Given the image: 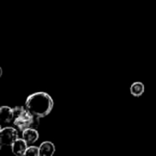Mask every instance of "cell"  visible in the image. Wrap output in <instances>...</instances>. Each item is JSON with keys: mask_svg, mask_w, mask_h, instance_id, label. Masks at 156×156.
Listing matches in <instances>:
<instances>
[{"mask_svg": "<svg viewBox=\"0 0 156 156\" xmlns=\"http://www.w3.org/2000/svg\"><path fill=\"white\" fill-rule=\"evenodd\" d=\"M1 130H2V128H1V125H0V132H1Z\"/></svg>", "mask_w": 156, "mask_h": 156, "instance_id": "13", "label": "cell"}, {"mask_svg": "<svg viewBox=\"0 0 156 156\" xmlns=\"http://www.w3.org/2000/svg\"><path fill=\"white\" fill-rule=\"evenodd\" d=\"M40 156H51L55 152V146L51 142H43L40 145Z\"/></svg>", "mask_w": 156, "mask_h": 156, "instance_id": "7", "label": "cell"}, {"mask_svg": "<svg viewBox=\"0 0 156 156\" xmlns=\"http://www.w3.org/2000/svg\"><path fill=\"white\" fill-rule=\"evenodd\" d=\"M2 73H3V71H2V69H1V67H0V77L2 76Z\"/></svg>", "mask_w": 156, "mask_h": 156, "instance_id": "11", "label": "cell"}, {"mask_svg": "<svg viewBox=\"0 0 156 156\" xmlns=\"http://www.w3.org/2000/svg\"><path fill=\"white\" fill-rule=\"evenodd\" d=\"M22 138L28 144V145H30L38 141L39 133L36 129H32V128L26 129L25 131L22 132Z\"/></svg>", "mask_w": 156, "mask_h": 156, "instance_id": "5", "label": "cell"}, {"mask_svg": "<svg viewBox=\"0 0 156 156\" xmlns=\"http://www.w3.org/2000/svg\"><path fill=\"white\" fill-rule=\"evenodd\" d=\"M25 155L40 156V148L36 147V146H29L27 148Z\"/></svg>", "mask_w": 156, "mask_h": 156, "instance_id": "10", "label": "cell"}, {"mask_svg": "<svg viewBox=\"0 0 156 156\" xmlns=\"http://www.w3.org/2000/svg\"><path fill=\"white\" fill-rule=\"evenodd\" d=\"M14 121L13 109L8 106L0 107V123H9Z\"/></svg>", "mask_w": 156, "mask_h": 156, "instance_id": "6", "label": "cell"}, {"mask_svg": "<svg viewBox=\"0 0 156 156\" xmlns=\"http://www.w3.org/2000/svg\"><path fill=\"white\" fill-rule=\"evenodd\" d=\"M25 108L33 116L43 118L52 111L53 101L48 93L36 92L27 98Z\"/></svg>", "mask_w": 156, "mask_h": 156, "instance_id": "1", "label": "cell"}, {"mask_svg": "<svg viewBox=\"0 0 156 156\" xmlns=\"http://www.w3.org/2000/svg\"><path fill=\"white\" fill-rule=\"evenodd\" d=\"M17 138L18 133L13 127L3 128L0 132V143L2 144V145L11 146Z\"/></svg>", "mask_w": 156, "mask_h": 156, "instance_id": "2", "label": "cell"}, {"mask_svg": "<svg viewBox=\"0 0 156 156\" xmlns=\"http://www.w3.org/2000/svg\"><path fill=\"white\" fill-rule=\"evenodd\" d=\"M27 148H28V144L24 141L23 138L22 139L17 138L13 143V144L11 145L12 153L17 156L25 155L26 151H27Z\"/></svg>", "mask_w": 156, "mask_h": 156, "instance_id": "4", "label": "cell"}, {"mask_svg": "<svg viewBox=\"0 0 156 156\" xmlns=\"http://www.w3.org/2000/svg\"><path fill=\"white\" fill-rule=\"evenodd\" d=\"M1 148H2V144L0 143V151H1Z\"/></svg>", "mask_w": 156, "mask_h": 156, "instance_id": "12", "label": "cell"}, {"mask_svg": "<svg viewBox=\"0 0 156 156\" xmlns=\"http://www.w3.org/2000/svg\"><path fill=\"white\" fill-rule=\"evenodd\" d=\"M144 90H145L144 84L143 82L136 81V82L131 84L130 90H131V93L132 96H134V97H141L144 93Z\"/></svg>", "mask_w": 156, "mask_h": 156, "instance_id": "8", "label": "cell"}, {"mask_svg": "<svg viewBox=\"0 0 156 156\" xmlns=\"http://www.w3.org/2000/svg\"><path fill=\"white\" fill-rule=\"evenodd\" d=\"M33 118H34V116H33L32 114H30L29 112H26L25 114H23L22 116L14 119L13 123H14V125H15L16 127L18 128L19 131L23 132V131H25L26 129L30 128L31 123H32V121H33Z\"/></svg>", "mask_w": 156, "mask_h": 156, "instance_id": "3", "label": "cell"}, {"mask_svg": "<svg viewBox=\"0 0 156 156\" xmlns=\"http://www.w3.org/2000/svg\"><path fill=\"white\" fill-rule=\"evenodd\" d=\"M27 109L23 106H17L15 108H13V112H14V119L18 118L20 116H22L23 114H25L27 112Z\"/></svg>", "mask_w": 156, "mask_h": 156, "instance_id": "9", "label": "cell"}]
</instances>
